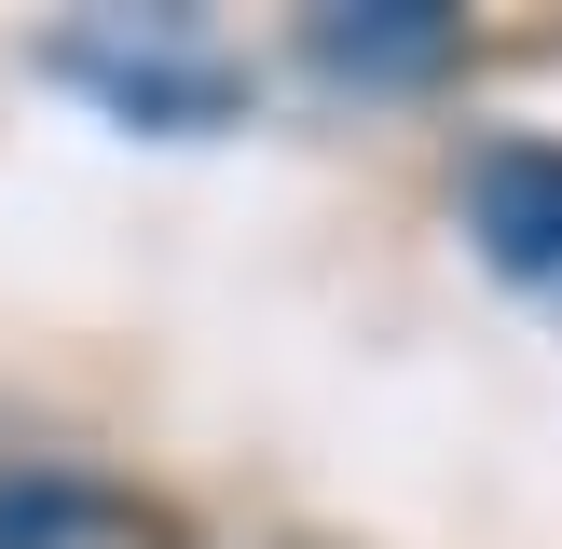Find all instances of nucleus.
I'll use <instances>...</instances> for the list:
<instances>
[{"label": "nucleus", "instance_id": "nucleus-2", "mask_svg": "<svg viewBox=\"0 0 562 549\" xmlns=\"http://www.w3.org/2000/svg\"><path fill=\"white\" fill-rule=\"evenodd\" d=\"M467 234H481V261L508 289L562 302V152L549 137H508V152L467 165Z\"/></svg>", "mask_w": 562, "mask_h": 549}, {"label": "nucleus", "instance_id": "nucleus-3", "mask_svg": "<svg viewBox=\"0 0 562 549\" xmlns=\"http://www.w3.org/2000/svg\"><path fill=\"white\" fill-rule=\"evenodd\" d=\"M302 55H316L329 82H357V97H371V82H439L467 55V14L453 0H329V14L302 27Z\"/></svg>", "mask_w": 562, "mask_h": 549}, {"label": "nucleus", "instance_id": "nucleus-1", "mask_svg": "<svg viewBox=\"0 0 562 549\" xmlns=\"http://www.w3.org/2000/svg\"><path fill=\"white\" fill-rule=\"evenodd\" d=\"M55 82H82L97 110H124L151 137H206V124L247 110V69L192 14H97V27H69L55 42Z\"/></svg>", "mask_w": 562, "mask_h": 549}]
</instances>
